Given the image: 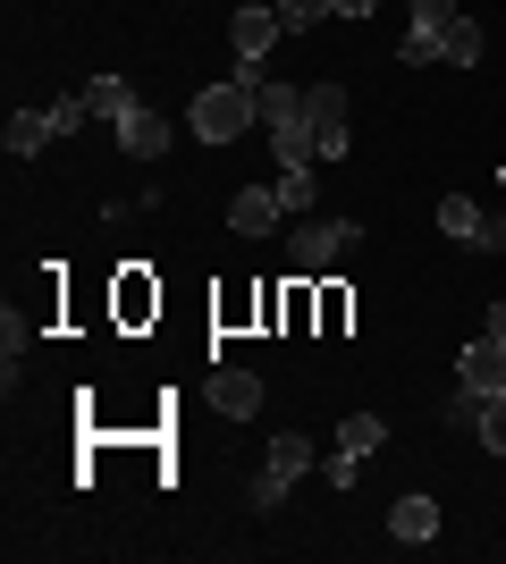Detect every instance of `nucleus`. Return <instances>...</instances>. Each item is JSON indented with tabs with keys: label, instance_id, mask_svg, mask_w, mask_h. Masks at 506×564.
<instances>
[{
	"label": "nucleus",
	"instance_id": "24",
	"mask_svg": "<svg viewBox=\"0 0 506 564\" xmlns=\"http://www.w3.org/2000/svg\"><path fill=\"white\" fill-rule=\"evenodd\" d=\"M456 18H464L456 0H413V25H456Z\"/></svg>",
	"mask_w": 506,
	"mask_h": 564
},
{
	"label": "nucleus",
	"instance_id": "5",
	"mask_svg": "<svg viewBox=\"0 0 506 564\" xmlns=\"http://www.w3.org/2000/svg\"><path fill=\"white\" fill-rule=\"evenodd\" d=\"M169 143H177V135H169V118L152 110V101H136V110L119 118V152H136V161H161Z\"/></svg>",
	"mask_w": 506,
	"mask_h": 564
},
{
	"label": "nucleus",
	"instance_id": "7",
	"mask_svg": "<svg viewBox=\"0 0 506 564\" xmlns=\"http://www.w3.org/2000/svg\"><path fill=\"white\" fill-rule=\"evenodd\" d=\"M388 540L397 547H431L439 540V506L431 497H397V506H388Z\"/></svg>",
	"mask_w": 506,
	"mask_h": 564
},
{
	"label": "nucleus",
	"instance_id": "25",
	"mask_svg": "<svg viewBox=\"0 0 506 564\" xmlns=\"http://www.w3.org/2000/svg\"><path fill=\"white\" fill-rule=\"evenodd\" d=\"M482 253H506V212H489V219H482Z\"/></svg>",
	"mask_w": 506,
	"mask_h": 564
},
{
	"label": "nucleus",
	"instance_id": "23",
	"mask_svg": "<svg viewBox=\"0 0 506 564\" xmlns=\"http://www.w3.org/2000/svg\"><path fill=\"white\" fill-rule=\"evenodd\" d=\"M85 118H94V101H85V94H60V101H51V127H60V135H76Z\"/></svg>",
	"mask_w": 506,
	"mask_h": 564
},
{
	"label": "nucleus",
	"instance_id": "1",
	"mask_svg": "<svg viewBox=\"0 0 506 564\" xmlns=\"http://www.w3.org/2000/svg\"><path fill=\"white\" fill-rule=\"evenodd\" d=\"M254 94H262V85H245V76H228V85H203V94H194V118H186V127H194L203 143H237L245 127L262 118V101H254Z\"/></svg>",
	"mask_w": 506,
	"mask_h": 564
},
{
	"label": "nucleus",
	"instance_id": "6",
	"mask_svg": "<svg viewBox=\"0 0 506 564\" xmlns=\"http://www.w3.org/2000/svg\"><path fill=\"white\" fill-rule=\"evenodd\" d=\"M456 379H464V388H482V397H506V346H498V337H473V346L456 354Z\"/></svg>",
	"mask_w": 506,
	"mask_h": 564
},
{
	"label": "nucleus",
	"instance_id": "19",
	"mask_svg": "<svg viewBox=\"0 0 506 564\" xmlns=\"http://www.w3.org/2000/svg\"><path fill=\"white\" fill-rule=\"evenodd\" d=\"M288 489H295L288 471H279V464H262V471H254V489H245V506H254V514H270V506H279Z\"/></svg>",
	"mask_w": 506,
	"mask_h": 564
},
{
	"label": "nucleus",
	"instance_id": "17",
	"mask_svg": "<svg viewBox=\"0 0 506 564\" xmlns=\"http://www.w3.org/2000/svg\"><path fill=\"white\" fill-rule=\"evenodd\" d=\"M279 203H288V212L304 219V212L321 203V177H313V169H279Z\"/></svg>",
	"mask_w": 506,
	"mask_h": 564
},
{
	"label": "nucleus",
	"instance_id": "20",
	"mask_svg": "<svg viewBox=\"0 0 506 564\" xmlns=\"http://www.w3.org/2000/svg\"><path fill=\"white\" fill-rule=\"evenodd\" d=\"M473 59H482V25L456 18V25H448V68H473Z\"/></svg>",
	"mask_w": 506,
	"mask_h": 564
},
{
	"label": "nucleus",
	"instance_id": "2",
	"mask_svg": "<svg viewBox=\"0 0 506 564\" xmlns=\"http://www.w3.org/2000/svg\"><path fill=\"white\" fill-rule=\"evenodd\" d=\"M337 253H355V219H295V236H288V261L313 279V270H330Z\"/></svg>",
	"mask_w": 506,
	"mask_h": 564
},
{
	"label": "nucleus",
	"instance_id": "4",
	"mask_svg": "<svg viewBox=\"0 0 506 564\" xmlns=\"http://www.w3.org/2000/svg\"><path fill=\"white\" fill-rule=\"evenodd\" d=\"M279 219H288L279 186H237V194H228V228H237V236H270Z\"/></svg>",
	"mask_w": 506,
	"mask_h": 564
},
{
	"label": "nucleus",
	"instance_id": "9",
	"mask_svg": "<svg viewBox=\"0 0 506 564\" xmlns=\"http://www.w3.org/2000/svg\"><path fill=\"white\" fill-rule=\"evenodd\" d=\"M212 404L228 413V422H245V413H262V379H254V371H219L212 379Z\"/></svg>",
	"mask_w": 506,
	"mask_h": 564
},
{
	"label": "nucleus",
	"instance_id": "14",
	"mask_svg": "<svg viewBox=\"0 0 506 564\" xmlns=\"http://www.w3.org/2000/svg\"><path fill=\"white\" fill-rule=\"evenodd\" d=\"M25 346H34V337H25L18 304H9V312H0V379H9V388H18V362H25Z\"/></svg>",
	"mask_w": 506,
	"mask_h": 564
},
{
	"label": "nucleus",
	"instance_id": "27",
	"mask_svg": "<svg viewBox=\"0 0 506 564\" xmlns=\"http://www.w3.org/2000/svg\"><path fill=\"white\" fill-rule=\"evenodd\" d=\"M337 18H372V0H330Z\"/></svg>",
	"mask_w": 506,
	"mask_h": 564
},
{
	"label": "nucleus",
	"instance_id": "11",
	"mask_svg": "<svg viewBox=\"0 0 506 564\" xmlns=\"http://www.w3.org/2000/svg\"><path fill=\"white\" fill-rule=\"evenodd\" d=\"M337 447L346 455H380L388 447V413H346V422H337Z\"/></svg>",
	"mask_w": 506,
	"mask_h": 564
},
{
	"label": "nucleus",
	"instance_id": "22",
	"mask_svg": "<svg viewBox=\"0 0 506 564\" xmlns=\"http://www.w3.org/2000/svg\"><path fill=\"white\" fill-rule=\"evenodd\" d=\"M473 438H482L489 455H506V397H489V404H482V430H473Z\"/></svg>",
	"mask_w": 506,
	"mask_h": 564
},
{
	"label": "nucleus",
	"instance_id": "3",
	"mask_svg": "<svg viewBox=\"0 0 506 564\" xmlns=\"http://www.w3.org/2000/svg\"><path fill=\"white\" fill-rule=\"evenodd\" d=\"M279 34H288V25H279V0H245V9H228V43H237V59H262Z\"/></svg>",
	"mask_w": 506,
	"mask_h": 564
},
{
	"label": "nucleus",
	"instance_id": "21",
	"mask_svg": "<svg viewBox=\"0 0 506 564\" xmlns=\"http://www.w3.org/2000/svg\"><path fill=\"white\" fill-rule=\"evenodd\" d=\"M321 18H337L330 0H279V25H288V34H313Z\"/></svg>",
	"mask_w": 506,
	"mask_h": 564
},
{
	"label": "nucleus",
	"instance_id": "26",
	"mask_svg": "<svg viewBox=\"0 0 506 564\" xmlns=\"http://www.w3.org/2000/svg\"><path fill=\"white\" fill-rule=\"evenodd\" d=\"M482 337H498V346H506V304H489V329Z\"/></svg>",
	"mask_w": 506,
	"mask_h": 564
},
{
	"label": "nucleus",
	"instance_id": "8",
	"mask_svg": "<svg viewBox=\"0 0 506 564\" xmlns=\"http://www.w3.org/2000/svg\"><path fill=\"white\" fill-rule=\"evenodd\" d=\"M262 127L270 135H288V127H313V110H304V85H262Z\"/></svg>",
	"mask_w": 506,
	"mask_h": 564
},
{
	"label": "nucleus",
	"instance_id": "28",
	"mask_svg": "<svg viewBox=\"0 0 506 564\" xmlns=\"http://www.w3.org/2000/svg\"><path fill=\"white\" fill-rule=\"evenodd\" d=\"M498 186H506V161H498Z\"/></svg>",
	"mask_w": 506,
	"mask_h": 564
},
{
	"label": "nucleus",
	"instance_id": "13",
	"mask_svg": "<svg viewBox=\"0 0 506 564\" xmlns=\"http://www.w3.org/2000/svg\"><path fill=\"white\" fill-rule=\"evenodd\" d=\"M85 101H94V118H110V127H119V118L136 110V101H144V94H136L127 76H94V85H85Z\"/></svg>",
	"mask_w": 506,
	"mask_h": 564
},
{
	"label": "nucleus",
	"instance_id": "18",
	"mask_svg": "<svg viewBox=\"0 0 506 564\" xmlns=\"http://www.w3.org/2000/svg\"><path fill=\"white\" fill-rule=\"evenodd\" d=\"M482 388H464V379H456V397H448V404H439V422H448V430H482Z\"/></svg>",
	"mask_w": 506,
	"mask_h": 564
},
{
	"label": "nucleus",
	"instance_id": "12",
	"mask_svg": "<svg viewBox=\"0 0 506 564\" xmlns=\"http://www.w3.org/2000/svg\"><path fill=\"white\" fill-rule=\"evenodd\" d=\"M51 135H60V127H51V110H18V118H9V135H0V143H9L18 161H34V152H43Z\"/></svg>",
	"mask_w": 506,
	"mask_h": 564
},
{
	"label": "nucleus",
	"instance_id": "16",
	"mask_svg": "<svg viewBox=\"0 0 506 564\" xmlns=\"http://www.w3.org/2000/svg\"><path fill=\"white\" fill-rule=\"evenodd\" d=\"M448 59V25H406V68H431Z\"/></svg>",
	"mask_w": 506,
	"mask_h": 564
},
{
	"label": "nucleus",
	"instance_id": "10",
	"mask_svg": "<svg viewBox=\"0 0 506 564\" xmlns=\"http://www.w3.org/2000/svg\"><path fill=\"white\" fill-rule=\"evenodd\" d=\"M482 203H473V194H448V203H439V236H456V245H482Z\"/></svg>",
	"mask_w": 506,
	"mask_h": 564
},
{
	"label": "nucleus",
	"instance_id": "15",
	"mask_svg": "<svg viewBox=\"0 0 506 564\" xmlns=\"http://www.w3.org/2000/svg\"><path fill=\"white\" fill-rule=\"evenodd\" d=\"M270 464L288 471V480H304V471H313V438H304V430H279V438H270Z\"/></svg>",
	"mask_w": 506,
	"mask_h": 564
}]
</instances>
